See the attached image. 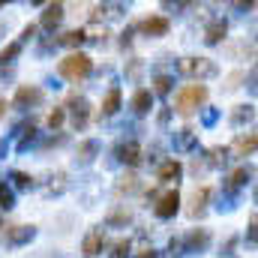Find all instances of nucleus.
<instances>
[{
    "instance_id": "f257e3e1",
    "label": "nucleus",
    "mask_w": 258,
    "mask_h": 258,
    "mask_svg": "<svg viewBox=\"0 0 258 258\" xmlns=\"http://www.w3.org/2000/svg\"><path fill=\"white\" fill-rule=\"evenodd\" d=\"M204 102H207V87L204 84H186L174 96V111L183 114V117H189V114L198 111V105H204Z\"/></svg>"
},
{
    "instance_id": "f03ea898",
    "label": "nucleus",
    "mask_w": 258,
    "mask_h": 258,
    "mask_svg": "<svg viewBox=\"0 0 258 258\" xmlns=\"http://www.w3.org/2000/svg\"><path fill=\"white\" fill-rule=\"evenodd\" d=\"M57 72L63 75L66 81H84L93 72V60L87 54H81V51H72V54H66L63 60H60Z\"/></svg>"
},
{
    "instance_id": "7ed1b4c3",
    "label": "nucleus",
    "mask_w": 258,
    "mask_h": 258,
    "mask_svg": "<svg viewBox=\"0 0 258 258\" xmlns=\"http://www.w3.org/2000/svg\"><path fill=\"white\" fill-rule=\"evenodd\" d=\"M180 72L198 78V84H201V78H213L219 69H216L213 60H207V57H183V60H180Z\"/></svg>"
},
{
    "instance_id": "20e7f679",
    "label": "nucleus",
    "mask_w": 258,
    "mask_h": 258,
    "mask_svg": "<svg viewBox=\"0 0 258 258\" xmlns=\"http://www.w3.org/2000/svg\"><path fill=\"white\" fill-rule=\"evenodd\" d=\"M177 210H180V192H177V189H168V192H162L159 198H156V204H153V213H156V219H171Z\"/></svg>"
},
{
    "instance_id": "39448f33",
    "label": "nucleus",
    "mask_w": 258,
    "mask_h": 258,
    "mask_svg": "<svg viewBox=\"0 0 258 258\" xmlns=\"http://www.w3.org/2000/svg\"><path fill=\"white\" fill-rule=\"evenodd\" d=\"M45 99V93H42V87H33V84H21L18 90H15V108H30V105H39Z\"/></svg>"
},
{
    "instance_id": "423d86ee",
    "label": "nucleus",
    "mask_w": 258,
    "mask_h": 258,
    "mask_svg": "<svg viewBox=\"0 0 258 258\" xmlns=\"http://www.w3.org/2000/svg\"><path fill=\"white\" fill-rule=\"evenodd\" d=\"M249 177H252V168H237V171H231V174L222 180V192L228 195V198H234V195L249 183Z\"/></svg>"
},
{
    "instance_id": "0eeeda50",
    "label": "nucleus",
    "mask_w": 258,
    "mask_h": 258,
    "mask_svg": "<svg viewBox=\"0 0 258 258\" xmlns=\"http://www.w3.org/2000/svg\"><path fill=\"white\" fill-rule=\"evenodd\" d=\"M138 30H141L144 36H165V33L171 30V21H168L165 15H150V18H144V21L138 24Z\"/></svg>"
},
{
    "instance_id": "6e6552de",
    "label": "nucleus",
    "mask_w": 258,
    "mask_h": 258,
    "mask_svg": "<svg viewBox=\"0 0 258 258\" xmlns=\"http://www.w3.org/2000/svg\"><path fill=\"white\" fill-rule=\"evenodd\" d=\"M207 201H210V189H207V186L195 189L192 198H189V207H186V216H189V219H201V216L207 213Z\"/></svg>"
},
{
    "instance_id": "1a4fd4ad",
    "label": "nucleus",
    "mask_w": 258,
    "mask_h": 258,
    "mask_svg": "<svg viewBox=\"0 0 258 258\" xmlns=\"http://www.w3.org/2000/svg\"><path fill=\"white\" fill-rule=\"evenodd\" d=\"M63 15H66V6H63V3H48L36 27H42V30H54V27L63 21Z\"/></svg>"
},
{
    "instance_id": "9d476101",
    "label": "nucleus",
    "mask_w": 258,
    "mask_h": 258,
    "mask_svg": "<svg viewBox=\"0 0 258 258\" xmlns=\"http://www.w3.org/2000/svg\"><path fill=\"white\" fill-rule=\"evenodd\" d=\"M69 114H72V126L84 129L87 126V120H90V102H87L84 96L72 99V102H69Z\"/></svg>"
},
{
    "instance_id": "9b49d317",
    "label": "nucleus",
    "mask_w": 258,
    "mask_h": 258,
    "mask_svg": "<svg viewBox=\"0 0 258 258\" xmlns=\"http://www.w3.org/2000/svg\"><path fill=\"white\" fill-rule=\"evenodd\" d=\"M33 237H36V228L33 225H12V228H6V243L9 246H24Z\"/></svg>"
},
{
    "instance_id": "f8f14e48",
    "label": "nucleus",
    "mask_w": 258,
    "mask_h": 258,
    "mask_svg": "<svg viewBox=\"0 0 258 258\" xmlns=\"http://www.w3.org/2000/svg\"><path fill=\"white\" fill-rule=\"evenodd\" d=\"M255 144H258V138H255V132L249 129V132H240V135L234 138V144L228 147V153H237V156H252V153H255Z\"/></svg>"
},
{
    "instance_id": "ddd939ff",
    "label": "nucleus",
    "mask_w": 258,
    "mask_h": 258,
    "mask_svg": "<svg viewBox=\"0 0 258 258\" xmlns=\"http://www.w3.org/2000/svg\"><path fill=\"white\" fill-rule=\"evenodd\" d=\"M183 246H186V252H204L210 246V231L207 228H192L183 237Z\"/></svg>"
},
{
    "instance_id": "4468645a",
    "label": "nucleus",
    "mask_w": 258,
    "mask_h": 258,
    "mask_svg": "<svg viewBox=\"0 0 258 258\" xmlns=\"http://www.w3.org/2000/svg\"><path fill=\"white\" fill-rule=\"evenodd\" d=\"M225 33H228V21H225V18H213V21L204 27V42H207V45H219V42L225 39Z\"/></svg>"
},
{
    "instance_id": "2eb2a0df",
    "label": "nucleus",
    "mask_w": 258,
    "mask_h": 258,
    "mask_svg": "<svg viewBox=\"0 0 258 258\" xmlns=\"http://www.w3.org/2000/svg\"><path fill=\"white\" fill-rule=\"evenodd\" d=\"M102 246H105V231H102V228H93V231L84 237L81 252H84L87 258H93V255H99V252H102Z\"/></svg>"
},
{
    "instance_id": "dca6fc26",
    "label": "nucleus",
    "mask_w": 258,
    "mask_h": 258,
    "mask_svg": "<svg viewBox=\"0 0 258 258\" xmlns=\"http://www.w3.org/2000/svg\"><path fill=\"white\" fill-rule=\"evenodd\" d=\"M120 87H111L108 93H105V99H102V108H99V117H114L117 111H120Z\"/></svg>"
},
{
    "instance_id": "f3484780",
    "label": "nucleus",
    "mask_w": 258,
    "mask_h": 258,
    "mask_svg": "<svg viewBox=\"0 0 258 258\" xmlns=\"http://www.w3.org/2000/svg\"><path fill=\"white\" fill-rule=\"evenodd\" d=\"M150 108H153V93H150V90H135V96H132V111H135L138 117H144V114H150Z\"/></svg>"
},
{
    "instance_id": "a211bd4d",
    "label": "nucleus",
    "mask_w": 258,
    "mask_h": 258,
    "mask_svg": "<svg viewBox=\"0 0 258 258\" xmlns=\"http://www.w3.org/2000/svg\"><path fill=\"white\" fill-rule=\"evenodd\" d=\"M183 174V165L177 162V159H165L162 165H159V171H156V177L162 180V183H171V180H177Z\"/></svg>"
},
{
    "instance_id": "6ab92c4d",
    "label": "nucleus",
    "mask_w": 258,
    "mask_h": 258,
    "mask_svg": "<svg viewBox=\"0 0 258 258\" xmlns=\"http://www.w3.org/2000/svg\"><path fill=\"white\" fill-rule=\"evenodd\" d=\"M117 156H120V162H126V165H138V162H141V144H138V141L120 144V147H117Z\"/></svg>"
},
{
    "instance_id": "aec40b11",
    "label": "nucleus",
    "mask_w": 258,
    "mask_h": 258,
    "mask_svg": "<svg viewBox=\"0 0 258 258\" xmlns=\"http://www.w3.org/2000/svg\"><path fill=\"white\" fill-rule=\"evenodd\" d=\"M96 153H99V141H93V138H90V141H81V147H78V156H75V159H78V165H87V162H93V156H96Z\"/></svg>"
},
{
    "instance_id": "412c9836",
    "label": "nucleus",
    "mask_w": 258,
    "mask_h": 258,
    "mask_svg": "<svg viewBox=\"0 0 258 258\" xmlns=\"http://www.w3.org/2000/svg\"><path fill=\"white\" fill-rule=\"evenodd\" d=\"M195 144H198V138H195V132L189 126L174 132V147H177V150H192Z\"/></svg>"
},
{
    "instance_id": "4be33fe9",
    "label": "nucleus",
    "mask_w": 258,
    "mask_h": 258,
    "mask_svg": "<svg viewBox=\"0 0 258 258\" xmlns=\"http://www.w3.org/2000/svg\"><path fill=\"white\" fill-rule=\"evenodd\" d=\"M84 39H87V30H66L63 36L57 39V45H66V48H78Z\"/></svg>"
},
{
    "instance_id": "5701e85b",
    "label": "nucleus",
    "mask_w": 258,
    "mask_h": 258,
    "mask_svg": "<svg viewBox=\"0 0 258 258\" xmlns=\"http://www.w3.org/2000/svg\"><path fill=\"white\" fill-rule=\"evenodd\" d=\"M252 117H255V105H237L234 114H231V123H234V126H243V123H249Z\"/></svg>"
},
{
    "instance_id": "b1692460",
    "label": "nucleus",
    "mask_w": 258,
    "mask_h": 258,
    "mask_svg": "<svg viewBox=\"0 0 258 258\" xmlns=\"http://www.w3.org/2000/svg\"><path fill=\"white\" fill-rule=\"evenodd\" d=\"M171 84H174V78H171V75H165V72H159V75L153 78V90H150V93L168 96V93H171Z\"/></svg>"
},
{
    "instance_id": "393cba45",
    "label": "nucleus",
    "mask_w": 258,
    "mask_h": 258,
    "mask_svg": "<svg viewBox=\"0 0 258 258\" xmlns=\"http://www.w3.org/2000/svg\"><path fill=\"white\" fill-rule=\"evenodd\" d=\"M207 156H210V159H207V165H210V168H219V165H225V162H228V147H210V150H207Z\"/></svg>"
},
{
    "instance_id": "a878e982",
    "label": "nucleus",
    "mask_w": 258,
    "mask_h": 258,
    "mask_svg": "<svg viewBox=\"0 0 258 258\" xmlns=\"http://www.w3.org/2000/svg\"><path fill=\"white\" fill-rule=\"evenodd\" d=\"M9 180H12V183H9V186H12V192H15V189H33V177H30V174H24V171H12V174H9Z\"/></svg>"
},
{
    "instance_id": "bb28decb",
    "label": "nucleus",
    "mask_w": 258,
    "mask_h": 258,
    "mask_svg": "<svg viewBox=\"0 0 258 258\" xmlns=\"http://www.w3.org/2000/svg\"><path fill=\"white\" fill-rule=\"evenodd\" d=\"M15 207V192L6 180H0V210H12Z\"/></svg>"
},
{
    "instance_id": "cd10ccee",
    "label": "nucleus",
    "mask_w": 258,
    "mask_h": 258,
    "mask_svg": "<svg viewBox=\"0 0 258 258\" xmlns=\"http://www.w3.org/2000/svg\"><path fill=\"white\" fill-rule=\"evenodd\" d=\"M18 54H21V42H9V45H3V48H0V66L12 63Z\"/></svg>"
},
{
    "instance_id": "c85d7f7f",
    "label": "nucleus",
    "mask_w": 258,
    "mask_h": 258,
    "mask_svg": "<svg viewBox=\"0 0 258 258\" xmlns=\"http://www.w3.org/2000/svg\"><path fill=\"white\" fill-rule=\"evenodd\" d=\"M21 132H24V135L18 138V150H27V147L36 141V126H33V123H30V126H21Z\"/></svg>"
},
{
    "instance_id": "c756f323",
    "label": "nucleus",
    "mask_w": 258,
    "mask_h": 258,
    "mask_svg": "<svg viewBox=\"0 0 258 258\" xmlns=\"http://www.w3.org/2000/svg\"><path fill=\"white\" fill-rule=\"evenodd\" d=\"M63 120H66V108H54V111L48 114V126L54 129V132L63 126Z\"/></svg>"
},
{
    "instance_id": "7c9ffc66",
    "label": "nucleus",
    "mask_w": 258,
    "mask_h": 258,
    "mask_svg": "<svg viewBox=\"0 0 258 258\" xmlns=\"http://www.w3.org/2000/svg\"><path fill=\"white\" fill-rule=\"evenodd\" d=\"M168 255H171V258H180V255H186V246H183V237H171V243H168Z\"/></svg>"
},
{
    "instance_id": "2f4dec72",
    "label": "nucleus",
    "mask_w": 258,
    "mask_h": 258,
    "mask_svg": "<svg viewBox=\"0 0 258 258\" xmlns=\"http://www.w3.org/2000/svg\"><path fill=\"white\" fill-rule=\"evenodd\" d=\"M129 249H132V246H129V240H117L108 258H129Z\"/></svg>"
},
{
    "instance_id": "473e14b6",
    "label": "nucleus",
    "mask_w": 258,
    "mask_h": 258,
    "mask_svg": "<svg viewBox=\"0 0 258 258\" xmlns=\"http://www.w3.org/2000/svg\"><path fill=\"white\" fill-rule=\"evenodd\" d=\"M135 180H138L135 174H126V177L120 180V186H117V189H120V192H132V189H138V183H135Z\"/></svg>"
},
{
    "instance_id": "72a5a7b5",
    "label": "nucleus",
    "mask_w": 258,
    "mask_h": 258,
    "mask_svg": "<svg viewBox=\"0 0 258 258\" xmlns=\"http://www.w3.org/2000/svg\"><path fill=\"white\" fill-rule=\"evenodd\" d=\"M129 222H132L129 213H111L108 216V225H129Z\"/></svg>"
},
{
    "instance_id": "f704fd0d",
    "label": "nucleus",
    "mask_w": 258,
    "mask_h": 258,
    "mask_svg": "<svg viewBox=\"0 0 258 258\" xmlns=\"http://www.w3.org/2000/svg\"><path fill=\"white\" fill-rule=\"evenodd\" d=\"M216 117H219V114H216V111H213V108H207V111H204V117H201V120H204V126H213V123H216Z\"/></svg>"
},
{
    "instance_id": "c9c22d12",
    "label": "nucleus",
    "mask_w": 258,
    "mask_h": 258,
    "mask_svg": "<svg viewBox=\"0 0 258 258\" xmlns=\"http://www.w3.org/2000/svg\"><path fill=\"white\" fill-rule=\"evenodd\" d=\"M255 228H258V219L252 216V219H249V231H246V237H249V243H255Z\"/></svg>"
},
{
    "instance_id": "e433bc0d",
    "label": "nucleus",
    "mask_w": 258,
    "mask_h": 258,
    "mask_svg": "<svg viewBox=\"0 0 258 258\" xmlns=\"http://www.w3.org/2000/svg\"><path fill=\"white\" fill-rule=\"evenodd\" d=\"M36 33H39V27H36V24H27V27H24V39H33Z\"/></svg>"
},
{
    "instance_id": "4c0bfd02",
    "label": "nucleus",
    "mask_w": 258,
    "mask_h": 258,
    "mask_svg": "<svg viewBox=\"0 0 258 258\" xmlns=\"http://www.w3.org/2000/svg\"><path fill=\"white\" fill-rule=\"evenodd\" d=\"M138 258H159V252H156V249H141Z\"/></svg>"
},
{
    "instance_id": "58836bf2",
    "label": "nucleus",
    "mask_w": 258,
    "mask_h": 258,
    "mask_svg": "<svg viewBox=\"0 0 258 258\" xmlns=\"http://www.w3.org/2000/svg\"><path fill=\"white\" fill-rule=\"evenodd\" d=\"M237 81H240V72H234V75L228 78V87H237Z\"/></svg>"
},
{
    "instance_id": "ea45409f",
    "label": "nucleus",
    "mask_w": 258,
    "mask_h": 258,
    "mask_svg": "<svg viewBox=\"0 0 258 258\" xmlns=\"http://www.w3.org/2000/svg\"><path fill=\"white\" fill-rule=\"evenodd\" d=\"M6 150H9V144H6V138H0V159L6 156Z\"/></svg>"
},
{
    "instance_id": "a19ab883",
    "label": "nucleus",
    "mask_w": 258,
    "mask_h": 258,
    "mask_svg": "<svg viewBox=\"0 0 258 258\" xmlns=\"http://www.w3.org/2000/svg\"><path fill=\"white\" fill-rule=\"evenodd\" d=\"M3 114H6V102L0 99V117H3Z\"/></svg>"
},
{
    "instance_id": "79ce46f5",
    "label": "nucleus",
    "mask_w": 258,
    "mask_h": 258,
    "mask_svg": "<svg viewBox=\"0 0 258 258\" xmlns=\"http://www.w3.org/2000/svg\"><path fill=\"white\" fill-rule=\"evenodd\" d=\"M0 228H3V225H0Z\"/></svg>"
}]
</instances>
